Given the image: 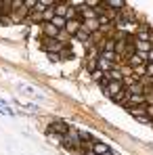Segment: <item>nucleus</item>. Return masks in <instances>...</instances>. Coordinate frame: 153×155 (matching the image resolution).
Masks as SVG:
<instances>
[{
    "label": "nucleus",
    "mask_w": 153,
    "mask_h": 155,
    "mask_svg": "<svg viewBox=\"0 0 153 155\" xmlns=\"http://www.w3.org/2000/svg\"><path fill=\"white\" fill-rule=\"evenodd\" d=\"M63 140H67V143H65L67 147H72V149H78V147L82 145V134H80L76 128H67V134L63 136Z\"/></svg>",
    "instance_id": "f257e3e1"
},
{
    "label": "nucleus",
    "mask_w": 153,
    "mask_h": 155,
    "mask_svg": "<svg viewBox=\"0 0 153 155\" xmlns=\"http://www.w3.org/2000/svg\"><path fill=\"white\" fill-rule=\"evenodd\" d=\"M82 29L92 36V34L101 31V23H99V19H88V21H82Z\"/></svg>",
    "instance_id": "f03ea898"
},
{
    "label": "nucleus",
    "mask_w": 153,
    "mask_h": 155,
    "mask_svg": "<svg viewBox=\"0 0 153 155\" xmlns=\"http://www.w3.org/2000/svg\"><path fill=\"white\" fill-rule=\"evenodd\" d=\"M124 90V86H122V82H109L105 88H103V92L107 94V97H115L118 92H122Z\"/></svg>",
    "instance_id": "7ed1b4c3"
},
{
    "label": "nucleus",
    "mask_w": 153,
    "mask_h": 155,
    "mask_svg": "<svg viewBox=\"0 0 153 155\" xmlns=\"http://www.w3.org/2000/svg\"><path fill=\"white\" fill-rule=\"evenodd\" d=\"M80 27H82V21H80V19H72V21H67V23H65L63 31H65V34H69V36H76L78 31H80Z\"/></svg>",
    "instance_id": "20e7f679"
},
{
    "label": "nucleus",
    "mask_w": 153,
    "mask_h": 155,
    "mask_svg": "<svg viewBox=\"0 0 153 155\" xmlns=\"http://www.w3.org/2000/svg\"><path fill=\"white\" fill-rule=\"evenodd\" d=\"M42 34H44L46 40H55L59 36V29L52 25V23H42Z\"/></svg>",
    "instance_id": "39448f33"
},
{
    "label": "nucleus",
    "mask_w": 153,
    "mask_h": 155,
    "mask_svg": "<svg viewBox=\"0 0 153 155\" xmlns=\"http://www.w3.org/2000/svg\"><path fill=\"white\" fill-rule=\"evenodd\" d=\"M19 90H21L23 94H27V97H32V99H38V101L42 99V97H40V92H38L34 86H29V84H19Z\"/></svg>",
    "instance_id": "423d86ee"
},
{
    "label": "nucleus",
    "mask_w": 153,
    "mask_h": 155,
    "mask_svg": "<svg viewBox=\"0 0 153 155\" xmlns=\"http://www.w3.org/2000/svg\"><path fill=\"white\" fill-rule=\"evenodd\" d=\"M88 151H92L95 155H103V153H107L109 151V145L107 143H101V140H97V143H92L90 145V149Z\"/></svg>",
    "instance_id": "0eeeda50"
},
{
    "label": "nucleus",
    "mask_w": 153,
    "mask_h": 155,
    "mask_svg": "<svg viewBox=\"0 0 153 155\" xmlns=\"http://www.w3.org/2000/svg\"><path fill=\"white\" fill-rule=\"evenodd\" d=\"M147 101H145V94H128L126 99V105H130V107H138V105H145Z\"/></svg>",
    "instance_id": "6e6552de"
},
{
    "label": "nucleus",
    "mask_w": 153,
    "mask_h": 155,
    "mask_svg": "<svg viewBox=\"0 0 153 155\" xmlns=\"http://www.w3.org/2000/svg\"><path fill=\"white\" fill-rule=\"evenodd\" d=\"M67 8H69V2H55V6H52L55 15H57V17H63V19H65Z\"/></svg>",
    "instance_id": "1a4fd4ad"
},
{
    "label": "nucleus",
    "mask_w": 153,
    "mask_h": 155,
    "mask_svg": "<svg viewBox=\"0 0 153 155\" xmlns=\"http://www.w3.org/2000/svg\"><path fill=\"white\" fill-rule=\"evenodd\" d=\"M126 109H128V113L134 115L136 120H138V117H147V115H145V105H138V107H130V105H126Z\"/></svg>",
    "instance_id": "9d476101"
},
{
    "label": "nucleus",
    "mask_w": 153,
    "mask_h": 155,
    "mask_svg": "<svg viewBox=\"0 0 153 155\" xmlns=\"http://www.w3.org/2000/svg\"><path fill=\"white\" fill-rule=\"evenodd\" d=\"M51 132H55V134H61V136H65V134H67V126H65L63 122H52Z\"/></svg>",
    "instance_id": "9b49d317"
},
{
    "label": "nucleus",
    "mask_w": 153,
    "mask_h": 155,
    "mask_svg": "<svg viewBox=\"0 0 153 155\" xmlns=\"http://www.w3.org/2000/svg\"><path fill=\"white\" fill-rule=\"evenodd\" d=\"M149 36H151L149 27H141V29L136 31V38H134V40H145V42H149Z\"/></svg>",
    "instance_id": "f8f14e48"
},
{
    "label": "nucleus",
    "mask_w": 153,
    "mask_h": 155,
    "mask_svg": "<svg viewBox=\"0 0 153 155\" xmlns=\"http://www.w3.org/2000/svg\"><path fill=\"white\" fill-rule=\"evenodd\" d=\"M48 23H52V25L57 27L59 31H63V27H65V23H67V21H65L63 17H57V15H55V17H52L51 21H48Z\"/></svg>",
    "instance_id": "ddd939ff"
},
{
    "label": "nucleus",
    "mask_w": 153,
    "mask_h": 155,
    "mask_svg": "<svg viewBox=\"0 0 153 155\" xmlns=\"http://www.w3.org/2000/svg\"><path fill=\"white\" fill-rule=\"evenodd\" d=\"M103 52H115V40H113V38H107V40H105Z\"/></svg>",
    "instance_id": "4468645a"
},
{
    "label": "nucleus",
    "mask_w": 153,
    "mask_h": 155,
    "mask_svg": "<svg viewBox=\"0 0 153 155\" xmlns=\"http://www.w3.org/2000/svg\"><path fill=\"white\" fill-rule=\"evenodd\" d=\"M52 17H55V11H52V8H46V11H44V13L40 15V19H42V23H48V21H51Z\"/></svg>",
    "instance_id": "2eb2a0df"
},
{
    "label": "nucleus",
    "mask_w": 153,
    "mask_h": 155,
    "mask_svg": "<svg viewBox=\"0 0 153 155\" xmlns=\"http://www.w3.org/2000/svg\"><path fill=\"white\" fill-rule=\"evenodd\" d=\"M74 38H76V40H80V42H88V40H90V34H86V31L80 27V31H78Z\"/></svg>",
    "instance_id": "dca6fc26"
},
{
    "label": "nucleus",
    "mask_w": 153,
    "mask_h": 155,
    "mask_svg": "<svg viewBox=\"0 0 153 155\" xmlns=\"http://www.w3.org/2000/svg\"><path fill=\"white\" fill-rule=\"evenodd\" d=\"M111 99H113L115 103H124V105H126L128 94H126V90H122V92H118V94H115V97H111Z\"/></svg>",
    "instance_id": "f3484780"
},
{
    "label": "nucleus",
    "mask_w": 153,
    "mask_h": 155,
    "mask_svg": "<svg viewBox=\"0 0 153 155\" xmlns=\"http://www.w3.org/2000/svg\"><path fill=\"white\" fill-rule=\"evenodd\" d=\"M72 19H78V11L74 8V6H69L67 13H65V21H72Z\"/></svg>",
    "instance_id": "a211bd4d"
},
{
    "label": "nucleus",
    "mask_w": 153,
    "mask_h": 155,
    "mask_svg": "<svg viewBox=\"0 0 153 155\" xmlns=\"http://www.w3.org/2000/svg\"><path fill=\"white\" fill-rule=\"evenodd\" d=\"M0 111H2V113H6V115H13V109H11L8 105L4 103L2 99H0Z\"/></svg>",
    "instance_id": "6ab92c4d"
},
{
    "label": "nucleus",
    "mask_w": 153,
    "mask_h": 155,
    "mask_svg": "<svg viewBox=\"0 0 153 155\" xmlns=\"http://www.w3.org/2000/svg\"><path fill=\"white\" fill-rule=\"evenodd\" d=\"M145 78L153 80V63H145Z\"/></svg>",
    "instance_id": "aec40b11"
},
{
    "label": "nucleus",
    "mask_w": 153,
    "mask_h": 155,
    "mask_svg": "<svg viewBox=\"0 0 153 155\" xmlns=\"http://www.w3.org/2000/svg\"><path fill=\"white\" fill-rule=\"evenodd\" d=\"M74 57V51H67V48H63V51L59 52V59H72Z\"/></svg>",
    "instance_id": "412c9836"
},
{
    "label": "nucleus",
    "mask_w": 153,
    "mask_h": 155,
    "mask_svg": "<svg viewBox=\"0 0 153 155\" xmlns=\"http://www.w3.org/2000/svg\"><path fill=\"white\" fill-rule=\"evenodd\" d=\"M48 138H51L52 143H57V145L63 143V136H61V134H52V132H48Z\"/></svg>",
    "instance_id": "4be33fe9"
},
{
    "label": "nucleus",
    "mask_w": 153,
    "mask_h": 155,
    "mask_svg": "<svg viewBox=\"0 0 153 155\" xmlns=\"http://www.w3.org/2000/svg\"><path fill=\"white\" fill-rule=\"evenodd\" d=\"M145 115H147V117L153 122V105H147V103H145Z\"/></svg>",
    "instance_id": "5701e85b"
},
{
    "label": "nucleus",
    "mask_w": 153,
    "mask_h": 155,
    "mask_svg": "<svg viewBox=\"0 0 153 155\" xmlns=\"http://www.w3.org/2000/svg\"><path fill=\"white\" fill-rule=\"evenodd\" d=\"M90 74H92V80H97V82H101L103 78H105V74L99 71V69H95V71H90Z\"/></svg>",
    "instance_id": "b1692460"
},
{
    "label": "nucleus",
    "mask_w": 153,
    "mask_h": 155,
    "mask_svg": "<svg viewBox=\"0 0 153 155\" xmlns=\"http://www.w3.org/2000/svg\"><path fill=\"white\" fill-rule=\"evenodd\" d=\"M138 122H141V124H151V120H149V117H138Z\"/></svg>",
    "instance_id": "393cba45"
},
{
    "label": "nucleus",
    "mask_w": 153,
    "mask_h": 155,
    "mask_svg": "<svg viewBox=\"0 0 153 155\" xmlns=\"http://www.w3.org/2000/svg\"><path fill=\"white\" fill-rule=\"evenodd\" d=\"M86 155H95V153H92V151H88V153H86Z\"/></svg>",
    "instance_id": "a878e982"
}]
</instances>
